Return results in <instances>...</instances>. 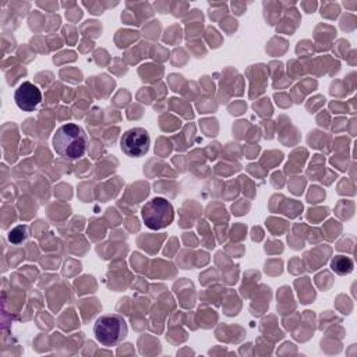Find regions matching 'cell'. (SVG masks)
Here are the masks:
<instances>
[{
	"label": "cell",
	"mask_w": 357,
	"mask_h": 357,
	"mask_svg": "<svg viewBox=\"0 0 357 357\" xmlns=\"http://www.w3.org/2000/svg\"><path fill=\"white\" fill-rule=\"evenodd\" d=\"M53 149L66 159H78L85 155L88 138L85 131L74 123L60 126L52 138Z\"/></svg>",
	"instance_id": "cell-1"
},
{
	"label": "cell",
	"mask_w": 357,
	"mask_h": 357,
	"mask_svg": "<svg viewBox=\"0 0 357 357\" xmlns=\"http://www.w3.org/2000/svg\"><path fill=\"white\" fill-rule=\"evenodd\" d=\"M93 333L96 340L105 347H113L119 344L128 333V326L126 319L117 314L100 315L95 325Z\"/></svg>",
	"instance_id": "cell-2"
},
{
	"label": "cell",
	"mask_w": 357,
	"mask_h": 357,
	"mask_svg": "<svg viewBox=\"0 0 357 357\" xmlns=\"http://www.w3.org/2000/svg\"><path fill=\"white\" fill-rule=\"evenodd\" d=\"M141 216L146 227L151 230H160L173 222L174 209L166 198L155 197L142 206Z\"/></svg>",
	"instance_id": "cell-3"
},
{
	"label": "cell",
	"mask_w": 357,
	"mask_h": 357,
	"mask_svg": "<svg viewBox=\"0 0 357 357\" xmlns=\"http://www.w3.org/2000/svg\"><path fill=\"white\" fill-rule=\"evenodd\" d=\"M149 134L145 128L134 127L127 130L120 138V146L127 156L139 158L149 149Z\"/></svg>",
	"instance_id": "cell-4"
},
{
	"label": "cell",
	"mask_w": 357,
	"mask_h": 357,
	"mask_svg": "<svg viewBox=\"0 0 357 357\" xmlns=\"http://www.w3.org/2000/svg\"><path fill=\"white\" fill-rule=\"evenodd\" d=\"M14 100L18 109L24 112H33L42 102V92L36 85L25 81L20 84V86L15 89Z\"/></svg>",
	"instance_id": "cell-5"
},
{
	"label": "cell",
	"mask_w": 357,
	"mask_h": 357,
	"mask_svg": "<svg viewBox=\"0 0 357 357\" xmlns=\"http://www.w3.org/2000/svg\"><path fill=\"white\" fill-rule=\"evenodd\" d=\"M353 261L349 257L344 255H336L332 262H331V268L333 272H336L337 275H347L353 271Z\"/></svg>",
	"instance_id": "cell-6"
},
{
	"label": "cell",
	"mask_w": 357,
	"mask_h": 357,
	"mask_svg": "<svg viewBox=\"0 0 357 357\" xmlns=\"http://www.w3.org/2000/svg\"><path fill=\"white\" fill-rule=\"evenodd\" d=\"M28 237V227L26 226H18L15 229H13L8 234V240L14 244H20L22 241H25Z\"/></svg>",
	"instance_id": "cell-7"
}]
</instances>
